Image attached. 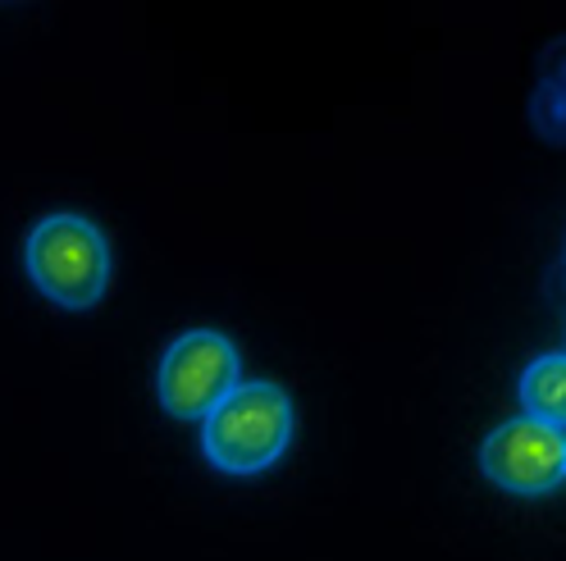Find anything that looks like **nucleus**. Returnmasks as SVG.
Wrapping results in <instances>:
<instances>
[{
  "label": "nucleus",
  "instance_id": "1",
  "mask_svg": "<svg viewBox=\"0 0 566 561\" xmlns=\"http://www.w3.org/2000/svg\"><path fill=\"white\" fill-rule=\"evenodd\" d=\"M293 443V402L270 379L238 389L201 420L206 462L224 475H261Z\"/></svg>",
  "mask_w": 566,
  "mask_h": 561
},
{
  "label": "nucleus",
  "instance_id": "4",
  "mask_svg": "<svg viewBox=\"0 0 566 561\" xmlns=\"http://www.w3.org/2000/svg\"><path fill=\"white\" fill-rule=\"evenodd\" d=\"M480 466L489 484H499L503 494L544 498L566 479V434L530 415L507 420V425H499L484 438Z\"/></svg>",
  "mask_w": 566,
  "mask_h": 561
},
{
  "label": "nucleus",
  "instance_id": "3",
  "mask_svg": "<svg viewBox=\"0 0 566 561\" xmlns=\"http://www.w3.org/2000/svg\"><path fill=\"white\" fill-rule=\"evenodd\" d=\"M238 383V347L216 329H192L169 342L156 393L174 420H206Z\"/></svg>",
  "mask_w": 566,
  "mask_h": 561
},
{
  "label": "nucleus",
  "instance_id": "5",
  "mask_svg": "<svg viewBox=\"0 0 566 561\" xmlns=\"http://www.w3.org/2000/svg\"><path fill=\"white\" fill-rule=\"evenodd\" d=\"M521 406L530 420L566 430V357H539L521 374Z\"/></svg>",
  "mask_w": 566,
  "mask_h": 561
},
{
  "label": "nucleus",
  "instance_id": "2",
  "mask_svg": "<svg viewBox=\"0 0 566 561\" xmlns=\"http://www.w3.org/2000/svg\"><path fill=\"white\" fill-rule=\"evenodd\" d=\"M28 274L46 301L64 310H92L111 284L105 233L83 215H46L28 233Z\"/></svg>",
  "mask_w": 566,
  "mask_h": 561
}]
</instances>
